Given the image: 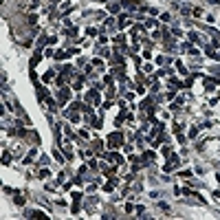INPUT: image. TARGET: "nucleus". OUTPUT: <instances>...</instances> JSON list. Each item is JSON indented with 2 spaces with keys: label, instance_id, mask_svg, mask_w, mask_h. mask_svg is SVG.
<instances>
[{
  "label": "nucleus",
  "instance_id": "f257e3e1",
  "mask_svg": "<svg viewBox=\"0 0 220 220\" xmlns=\"http://www.w3.org/2000/svg\"><path fill=\"white\" fill-rule=\"evenodd\" d=\"M121 143H123L121 132H112V134H110V139H108V145H110V148H119Z\"/></svg>",
  "mask_w": 220,
  "mask_h": 220
},
{
  "label": "nucleus",
  "instance_id": "f03ea898",
  "mask_svg": "<svg viewBox=\"0 0 220 220\" xmlns=\"http://www.w3.org/2000/svg\"><path fill=\"white\" fill-rule=\"evenodd\" d=\"M178 165V156H172V161L165 165V172H170V170H174V167Z\"/></svg>",
  "mask_w": 220,
  "mask_h": 220
},
{
  "label": "nucleus",
  "instance_id": "7ed1b4c3",
  "mask_svg": "<svg viewBox=\"0 0 220 220\" xmlns=\"http://www.w3.org/2000/svg\"><path fill=\"white\" fill-rule=\"evenodd\" d=\"M128 24H130V15H126V13L119 15V26H128Z\"/></svg>",
  "mask_w": 220,
  "mask_h": 220
},
{
  "label": "nucleus",
  "instance_id": "20e7f679",
  "mask_svg": "<svg viewBox=\"0 0 220 220\" xmlns=\"http://www.w3.org/2000/svg\"><path fill=\"white\" fill-rule=\"evenodd\" d=\"M106 159H108V161H112V163H121V161H123L121 156L117 154V152H112V154H108V156H106Z\"/></svg>",
  "mask_w": 220,
  "mask_h": 220
},
{
  "label": "nucleus",
  "instance_id": "39448f33",
  "mask_svg": "<svg viewBox=\"0 0 220 220\" xmlns=\"http://www.w3.org/2000/svg\"><path fill=\"white\" fill-rule=\"evenodd\" d=\"M66 99H68V88H60V101L64 104Z\"/></svg>",
  "mask_w": 220,
  "mask_h": 220
},
{
  "label": "nucleus",
  "instance_id": "423d86ee",
  "mask_svg": "<svg viewBox=\"0 0 220 220\" xmlns=\"http://www.w3.org/2000/svg\"><path fill=\"white\" fill-rule=\"evenodd\" d=\"M68 55H71V53H66V51H57V53H55V57H57V60H66Z\"/></svg>",
  "mask_w": 220,
  "mask_h": 220
},
{
  "label": "nucleus",
  "instance_id": "0eeeda50",
  "mask_svg": "<svg viewBox=\"0 0 220 220\" xmlns=\"http://www.w3.org/2000/svg\"><path fill=\"white\" fill-rule=\"evenodd\" d=\"M93 66L97 71H101V68H104V62H101V60H93Z\"/></svg>",
  "mask_w": 220,
  "mask_h": 220
},
{
  "label": "nucleus",
  "instance_id": "6e6552de",
  "mask_svg": "<svg viewBox=\"0 0 220 220\" xmlns=\"http://www.w3.org/2000/svg\"><path fill=\"white\" fill-rule=\"evenodd\" d=\"M2 163H4V165H9V163H11V154H9V152H4V156H2Z\"/></svg>",
  "mask_w": 220,
  "mask_h": 220
},
{
  "label": "nucleus",
  "instance_id": "1a4fd4ad",
  "mask_svg": "<svg viewBox=\"0 0 220 220\" xmlns=\"http://www.w3.org/2000/svg\"><path fill=\"white\" fill-rule=\"evenodd\" d=\"M115 20H108V22H106V29H108V31H112V29H115Z\"/></svg>",
  "mask_w": 220,
  "mask_h": 220
},
{
  "label": "nucleus",
  "instance_id": "9d476101",
  "mask_svg": "<svg viewBox=\"0 0 220 220\" xmlns=\"http://www.w3.org/2000/svg\"><path fill=\"white\" fill-rule=\"evenodd\" d=\"M40 178H49V170H46V167H42V170H40Z\"/></svg>",
  "mask_w": 220,
  "mask_h": 220
},
{
  "label": "nucleus",
  "instance_id": "9b49d317",
  "mask_svg": "<svg viewBox=\"0 0 220 220\" xmlns=\"http://www.w3.org/2000/svg\"><path fill=\"white\" fill-rule=\"evenodd\" d=\"M189 40H191V42H198L200 38H198V33H189Z\"/></svg>",
  "mask_w": 220,
  "mask_h": 220
},
{
  "label": "nucleus",
  "instance_id": "f8f14e48",
  "mask_svg": "<svg viewBox=\"0 0 220 220\" xmlns=\"http://www.w3.org/2000/svg\"><path fill=\"white\" fill-rule=\"evenodd\" d=\"M40 57H42V55H40V53H38V55H33V60H31V64H33V66H35V64H38V62H40Z\"/></svg>",
  "mask_w": 220,
  "mask_h": 220
},
{
  "label": "nucleus",
  "instance_id": "ddd939ff",
  "mask_svg": "<svg viewBox=\"0 0 220 220\" xmlns=\"http://www.w3.org/2000/svg\"><path fill=\"white\" fill-rule=\"evenodd\" d=\"M143 159H145V161H154V152H148V154H145Z\"/></svg>",
  "mask_w": 220,
  "mask_h": 220
},
{
  "label": "nucleus",
  "instance_id": "4468645a",
  "mask_svg": "<svg viewBox=\"0 0 220 220\" xmlns=\"http://www.w3.org/2000/svg\"><path fill=\"white\" fill-rule=\"evenodd\" d=\"M110 11H112V13H117V11H119V4L112 2V4H110Z\"/></svg>",
  "mask_w": 220,
  "mask_h": 220
},
{
  "label": "nucleus",
  "instance_id": "2eb2a0df",
  "mask_svg": "<svg viewBox=\"0 0 220 220\" xmlns=\"http://www.w3.org/2000/svg\"><path fill=\"white\" fill-rule=\"evenodd\" d=\"M99 55H104V57H108V55H110V51H108V49H99Z\"/></svg>",
  "mask_w": 220,
  "mask_h": 220
},
{
  "label": "nucleus",
  "instance_id": "dca6fc26",
  "mask_svg": "<svg viewBox=\"0 0 220 220\" xmlns=\"http://www.w3.org/2000/svg\"><path fill=\"white\" fill-rule=\"evenodd\" d=\"M13 200H15V205H22V202H24V196H15Z\"/></svg>",
  "mask_w": 220,
  "mask_h": 220
},
{
  "label": "nucleus",
  "instance_id": "f3484780",
  "mask_svg": "<svg viewBox=\"0 0 220 220\" xmlns=\"http://www.w3.org/2000/svg\"><path fill=\"white\" fill-rule=\"evenodd\" d=\"M159 209H163V211H165V213H167V211H170V207H167V205H165V202H159Z\"/></svg>",
  "mask_w": 220,
  "mask_h": 220
}]
</instances>
